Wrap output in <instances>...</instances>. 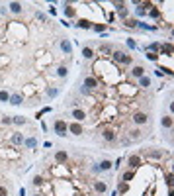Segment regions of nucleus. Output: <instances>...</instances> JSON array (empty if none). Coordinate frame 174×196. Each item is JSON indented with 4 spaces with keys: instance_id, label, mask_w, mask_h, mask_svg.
I'll return each instance as SVG.
<instances>
[{
    "instance_id": "1",
    "label": "nucleus",
    "mask_w": 174,
    "mask_h": 196,
    "mask_svg": "<svg viewBox=\"0 0 174 196\" xmlns=\"http://www.w3.org/2000/svg\"><path fill=\"white\" fill-rule=\"evenodd\" d=\"M112 59L119 65H131V55H127L125 51H112Z\"/></svg>"
},
{
    "instance_id": "2",
    "label": "nucleus",
    "mask_w": 174,
    "mask_h": 196,
    "mask_svg": "<svg viewBox=\"0 0 174 196\" xmlns=\"http://www.w3.org/2000/svg\"><path fill=\"white\" fill-rule=\"evenodd\" d=\"M53 129H55V133L61 135V137H65V135H67V132H69V129H67V124H65L63 120H55Z\"/></svg>"
},
{
    "instance_id": "3",
    "label": "nucleus",
    "mask_w": 174,
    "mask_h": 196,
    "mask_svg": "<svg viewBox=\"0 0 174 196\" xmlns=\"http://www.w3.org/2000/svg\"><path fill=\"white\" fill-rule=\"evenodd\" d=\"M67 129L72 135H82L84 133V128H82V124H78V122H70V124H67Z\"/></svg>"
},
{
    "instance_id": "4",
    "label": "nucleus",
    "mask_w": 174,
    "mask_h": 196,
    "mask_svg": "<svg viewBox=\"0 0 174 196\" xmlns=\"http://www.w3.org/2000/svg\"><path fill=\"white\" fill-rule=\"evenodd\" d=\"M131 120H133V124L145 126V124H147V122H149V116H147V114H143V112H135Z\"/></svg>"
},
{
    "instance_id": "5",
    "label": "nucleus",
    "mask_w": 174,
    "mask_h": 196,
    "mask_svg": "<svg viewBox=\"0 0 174 196\" xmlns=\"http://www.w3.org/2000/svg\"><path fill=\"white\" fill-rule=\"evenodd\" d=\"M84 88H86V90L98 88V78H96V77H86V78H84Z\"/></svg>"
},
{
    "instance_id": "6",
    "label": "nucleus",
    "mask_w": 174,
    "mask_h": 196,
    "mask_svg": "<svg viewBox=\"0 0 174 196\" xmlns=\"http://www.w3.org/2000/svg\"><path fill=\"white\" fill-rule=\"evenodd\" d=\"M70 116H72V118H75V120L78 122V124L86 120V112H84V110H80V108H75V110L70 112Z\"/></svg>"
},
{
    "instance_id": "7",
    "label": "nucleus",
    "mask_w": 174,
    "mask_h": 196,
    "mask_svg": "<svg viewBox=\"0 0 174 196\" xmlns=\"http://www.w3.org/2000/svg\"><path fill=\"white\" fill-rule=\"evenodd\" d=\"M158 53H162V55H168V57H172V53H174V49H172V43L168 41V43H162L161 45V49H158Z\"/></svg>"
},
{
    "instance_id": "8",
    "label": "nucleus",
    "mask_w": 174,
    "mask_h": 196,
    "mask_svg": "<svg viewBox=\"0 0 174 196\" xmlns=\"http://www.w3.org/2000/svg\"><path fill=\"white\" fill-rule=\"evenodd\" d=\"M61 51L63 53H67V55H72V45H70V41L69 39H61Z\"/></svg>"
},
{
    "instance_id": "9",
    "label": "nucleus",
    "mask_w": 174,
    "mask_h": 196,
    "mask_svg": "<svg viewBox=\"0 0 174 196\" xmlns=\"http://www.w3.org/2000/svg\"><path fill=\"white\" fill-rule=\"evenodd\" d=\"M127 163H129V169L133 171L135 167H139V165H141V157H139V155H129Z\"/></svg>"
},
{
    "instance_id": "10",
    "label": "nucleus",
    "mask_w": 174,
    "mask_h": 196,
    "mask_svg": "<svg viewBox=\"0 0 174 196\" xmlns=\"http://www.w3.org/2000/svg\"><path fill=\"white\" fill-rule=\"evenodd\" d=\"M55 161L57 163H67L69 161V153H67V151H57V153H55Z\"/></svg>"
},
{
    "instance_id": "11",
    "label": "nucleus",
    "mask_w": 174,
    "mask_h": 196,
    "mask_svg": "<svg viewBox=\"0 0 174 196\" xmlns=\"http://www.w3.org/2000/svg\"><path fill=\"white\" fill-rule=\"evenodd\" d=\"M76 28H80V30H92V22L86 20V18H80L76 22Z\"/></svg>"
},
{
    "instance_id": "12",
    "label": "nucleus",
    "mask_w": 174,
    "mask_h": 196,
    "mask_svg": "<svg viewBox=\"0 0 174 196\" xmlns=\"http://www.w3.org/2000/svg\"><path fill=\"white\" fill-rule=\"evenodd\" d=\"M102 137H104L108 143H112V141H115V132H114V129H104V132H102Z\"/></svg>"
},
{
    "instance_id": "13",
    "label": "nucleus",
    "mask_w": 174,
    "mask_h": 196,
    "mask_svg": "<svg viewBox=\"0 0 174 196\" xmlns=\"http://www.w3.org/2000/svg\"><path fill=\"white\" fill-rule=\"evenodd\" d=\"M8 8H10L12 14H22V12H24V6H22L20 2H10V4H8Z\"/></svg>"
},
{
    "instance_id": "14",
    "label": "nucleus",
    "mask_w": 174,
    "mask_h": 196,
    "mask_svg": "<svg viewBox=\"0 0 174 196\" xmlns=\"http://www.w3.org/2000/svg\"><path fill=\"white\" fill-rule=\"evenodd\" d=\"M94 190H96L98 194H104V192L108 190V184L102 183V180H96V183H94Z\"/></svg>"
},
{
    "instance_id": "15",
    "label": "nucleus",
    "mask_w": 174,
    "mask_h": 196,
    "mask_svg": "<svg viewBox=\"0 0 174 196\" xmlns=\"http://www.w3.org/2000/svg\"><path fill=\"white\" fill-rule=\"evenodd\" d=\"M164 155V151L162 149H153V151H147V157H151V159H161Z\"/></svg>"
},
{
    "instance_id": "16",
    "label": "nucleus",
    "mask_w": 174,
    "mask_h": 196,
    "mask_svg": "<svg viewBox=\"0 0 174 196\" xmlns=\"http://www.w3.org/2000/svg\"><path fill=\"white\" fill-rule=\"evenodd\" d=\"M131 75H133L135 78H141V77L145 75V69L141 67V65H137V67H133V69H131Z\"/></svg>"
},
{
    "instance_id": "17",
    "label": "nucleus",
    "mask_w": 174,
    "mask_h": 196,
    "mask_svg": "<svg viewBox=\"0 0 174 196\" xmlns=\"http://www.w3.org/2000/svg\"><path fill=\"white\" fill-rule=\"evenodd\" d=\"M161 124H162V128H166V129H172V116H164V118L161 120Z\"/></svg>"
},
{
    "instance_id": "18",
    "label": "nucleus",
    "mask_w": 174,
    "mask_h": 196,
    "mask_svg": "<svg viewBox=\"0 0 174 196\" xmlns=\"http://www.w3.org/2000/svg\"><path fill=\"white\" fill-rule=\"evenodd\" d=\"M10 141H12V145H24V135L22 133H14Z\"/></svg>"
},
{
    "instance_id": "19",
    "label": "nucleus",
    "mask_w": 174,
    "mask_h": 196,
    "mask_svg": "<svg viewBox=\"0 0 174 196\" xmlns=\"http://www.w3.org/2000/svg\"><path fill=\"white\" fill-rule=\"evenodd\" d=\"M65 16H67V18H75L76 16V10L72 8L70 4H65Z\"/></svg>"
},
{
    "instance_id": "20",
    "label": "nucleus",
    "mask_w": 174,
    "mask_h": 196,
    "mask_svg": "<svg viewBox=\"0 0 174 196\" xmlns=\"http://www.w3.org/2000/svg\"><path fill=\"white\" fill-rule=\"evenodd\" d=\"M8 102H10L12 106H20V104H22V94H12Z\"/></svg>"
},
{
    "instance_id": "21",
    "label": "nucleus",
    "mask_w": 174,
    "mask_h": 196,
    "mask_svg": "<svg viewBox=\"0 0 174 196\" xmlns=\"http://www.w3.org/2000/svg\"><path fill=\"white\" fill-rule=\"evenodd\" d=\"M24 145L27 149H35L37 147V139H35V137H30V139H24Z\"/></svg>"
},
{
    "instance_id": "22",
    "label": "nucleus",
    "mask_w": 174,
    "mask_h": 196,
    "mask_svg": "<svg viewBox=\"0 0 174 196\" xmlns=\"http://www.w3.org/2000/svg\"><path fill=\"white\" fill-rule=\"evenodd\" d=\"M139 86H143V88H149V86H151V77L143 75V77L139 78Z\"/></svg>"
},
{
    "instance_id": "23",
    "label": "nucleus",
    "mask_w": 174,
    "mask_h": 196,
    "mask_svg": "<svg viewBox=\"0 0 174 196\" xmlns=\"http://www.w3.org/2000/svg\"><path fill=\"white\" fill-rule=\"evenodd\" d=\"M137 22H139V20L127 18V20H123V26H125V28H137Z\"/></svg>"
},
{
    "instance_id": "24",
    "label": "nucleus",
    "mask_w": 174,
    "mask_h": 196,
    "mask_svg": "<svg viewBox=\"0 0 174 196\" xmlns=\"http://www.w3.org/2000/svg\"><path fill=\"white\" fill-rule=\"evenodd\" d=\"M112 167H114V163H112V161H102V163L98 165V169H100V171H110Z\"/></svg>"
},
{
    "instance_id": "25",
    "label": "nucleus",
    "mask_w": 174,
    "mask_h": 196,
    "mask_svg": "<svg viewBox=\"0 0 174 196\" xmlns=\"http://www.w3.org/2000/svg\"><path fill=\"white\" fill-rule=\"evenodd\" d=\"M100 53H102L104 57H110L112 55V47L110 45H100Z\"/></svg>"
},
{
    "instance_id": "26",
    "label": "nucleus",
    "mask_w": 174,
    "mask_h": 196,
    "mask_svg": "<svg viewBox=\"0 0 174 196\" xmlns=\"http://www.w3.org/2000/svg\"><path fill=\"white\" fill-rule=\"evenodd\" d=\"M92 30L96 33H102V32H106V24H92Z\"/></svg>"
},
{
    "instance_id": "27",
    "label": "nucleus",
    "mask_w": 174,
    "mask_h": 196,
    "mask_svg": "<svg viewBox=\"0 0 174 196\" xmlns=\"http://www.w3.org/2000/svg\"><path fill=\"white\" fill-rule=\"evenodd\" d=\"M82 55H84V59H92L94 57V51L90 47H82Z\"/></svg>"
},
{
    "instance_id": "28",
    "label": "nucleus",
    "mask_w": 174,
    "mask_h": 196,
    "mask_svg": "<svg viewBox=\"0 0 174 196\" xmlns=\"http://www.w3.org/2000/svg\"><path fill=\"white\" fill-rule=\"evenodd\" d=\"M12 122H14V124H18V126H24V124H27V120L24 118V116H16V118H12Z\"/></svg>"
},
{
    "instance_id": "29",
    "label": "nucleus",
    "mask_w": 174,
    "mask_h": 196,
    "mask_svg": "<svg viewBox=\"0 0 174 196\" xmlns=\"http://www.w3.org/2000/svg\"><path fill=\"white\" fill-rule=\"evenodd\" d=\"M129 190V184L127 183H119V186H118V190H115V192H118V194H123V192H127Z\"/></svg>"
},
{
    "instance_id": "30",
    "label": "nucleus",
    "mask_w": 174,
    "mask_h": 196,
    "mask_svg": "<svg viewBox=\"0 0 174 196\" xmlns=\"http://www.w3.org/2000/svg\"><path fill=\"white\" fill-rule=\"evenodd\" d=\"M67 73H69V69H67V67H65V65H61V67H59V69H57V75H59L61 78H65V77H67Z\"/></svg>"
},
{
    "instance_id": "31",
    "label": "nucleus",
    "mask_w": 174,
    "mask_h": 196,
    "mask_svg": "<svg viewBox=\"0 0 174 196\" xmlns=\"http://www.w3.org/2000/svg\"><path fill=\"white\" fill-rule=\"evenodd\" d=\"M8 100H10L8 90H0V102H8Z\"/></svg>"
},
{
    "instance_id": "32",
    "label": "nucleus",
    "mask_w": 174,
    "mask_h": 196,
    "mask_svg": "<svg viewBox=\"0 0 174 196\" xmlns=\"http://www.w3.org/2000/svg\"><path fill=\"white\" fill-rule=\"evenodd\" d=\"M133 175H135L133 171H127V173H123V183H129V180H133Z\"/></svg>"
},
{
    "instance_id": "33",
    "label": "nucleus",
    "mask_w": 174,
    "mask_h": 196,
    "mask_svg": "<svg viewBox=\"0 0 174 196\" xmlns=\"http://www.w3.org/2000/svg\"><path fill=\"white\" fill-rule=\"evenodd\" d=\"M158 49H161V45H158V43H151V45L147 47V51H151V53H158Z\"/></svg>"
},
{
    "instance_id": "34",
    "label": "nucleus",
    "mask_w": 174,
    "mask_h": 196,
    "mask_svg": "<svg viewBox=\"0 0 174 196\" xmlns=\"http://www.w3.org/2000/svg\"><path fill=\"white\" fill-rule=\"evenodd\" d=\"M147 14H149L151 18H161V10H157V8H151Z\"/></svg>"
},
{
    "instance_id": "35",
    "label": "nucleus",
    "mask_w": 174,
    "mask_h": 196,
    "mask_svg": "<svg viewBox=\"0 0 174 196\" xmlns=\"http://www.w3.org/2000/svg\"><path fill=\"white\" fill-rule=\"evenodd\" d=\"M118 16H119L121 20H127V18H129V10H127V8H123V10H119V12H118Z\"/></svg>"
},
{
    "instance_id": "36",
    "label": "nucleus",
    "mask_w": 174,
    "mask_h": 196,
    "mask_svg": "<svg viewBox=\"0 0 174 196\" xmlns=\"http://www.w3.org/2000/svg\"><path fill=\"white\" fill-rule=\"evenodd\" d=\"M141 133H143L141 129H135V132H131L129 135H131V139H135V141H137V139H141Z\"/></svg>"
},
{
    "instance_id": "37",
    "label": "nucleus",
    "mask_w": 174,
    "mask_h": 196,
    "mask_svg": "<svg viewBox=\"0 0 174 196\" xmlns=\"http://www.w3.org/2000/svg\"><path fill=\"white\" fill-rule=\"evenodd\" d=\"M31 183H33V186H41V184H43V178H41L39 175H35V177H33V180H31Z\"/></svg>"
},
{
    "instance_id": "38",
    "label": "nucleus",
    "mask_w": 174,
    "mask_h": 196,
    "mask_svg": "<svg viewBox=\"0 0 174 196\" xmlns=\"http://www.w3.org/2000/svg\"><path fill=\"white\" fill-rule=\"evenodd\" d=\"M0 122H2V124H4V126H10V124H14V122H12V118H10V116H4V118H0Z\"/></svg>"
},
{
    "instance_id": "39",
    "label": "nucleus",
    "mask_w": 174,
    "mask_h": 196,
    "mask_svg": "<svg viewBox=\"0 0 174 196\" xmlns=\"http://www.w3.org/2000/svg\"><path fill=\"white\" fill-rule=\"evenodd\" d=\"M35 18H37L39 22H47V16H45L43 12H35Z\"/></svg>"
},
{
    "instance_id": "40",
    "label": "nucleus",
    "mask_w": 174,
    "mask_h": 196,
    "mask_svg": "<svg viewBox=\"0 0 174 196\" xmlns=\"http://www.w3.org/2000/svg\"><path fill=\"white\" fill-rule=\"evenodd\" d=\"M47 94H49L51 98H55L57 94H59V88H47Z\"/></svg>"
},
{
    "instance_id": "41",
    "label": "nucleus",
    "mask_w": 174,
    "mask_h": 196,
    "mask_svg": "<svg viewBox=\"0 0 174 196\" xmlns=\"http://www.w3.org/2000/svg\"><path fill=\"white\" fill-rule=\"evenodd\" d=\"M114 6H115V12H119L125 8V2H114Z\"/></svg>"
},
{
    "instance_id": "42",
    "label": "nucleus",
    "mask_w": 174,
    "mask_h": 196,
    "mask_svg": "<svg viewBox=\"0 0 174 196\" xmlns=\"http://www.w3.org/2000/svg\"><path fill=\"white\" fill-rule=\"evenodd\" d=\"M147 59H151V61H157V59H158V53H151V51H147Z\"/></svg>"
},
{
    "instance_id": "43",
    "label": "nucleus",
    "mask_w": 174,
    "mask_h": 196,
    "mask_svg": "<svg viewBox=\"0 0 174 196\" xmlns=\"http://www.w3.org/2000/svg\"><path fill=\"white\" fill-rule=\"evenodd\" d=\"M135 12H137V14H139V16H145V14H147V10H145V8H143V6H141V4H139V8H137Z\"/></svg>"
},
{
    "instance_id": "44",
    "label": "nucleus",
    "mask_w": 174,
    "mask_h": 196,
    "mask_svg": "<svg viewBox=\"0 0 174 196\" xmlns=\"http://www.w3.org/2000/svg\"><path fill=\"white\" fill-rule=\"evenodd\" d=\"M127 45H129V47H131V49H135V47H137V43H135V41H133L131 38H129V39H127Z\"/></svg>"
},
{
    "instance_id": "45",
    "label": "nucleus",
    "mask_w": 174,
    "mask_h": 196,
    "mask_svg": "<svg viewBox=\"0 0 174 196\" xmlns=\"http://www.w3.org/2000/svg\"><path fill=\"white\" fill-rule=\"evenodd\" d=\"M0 196H8V190H6V186H0Z\"/></svg>"
},
{
    "instance_id": "46",
    "label": "nucleus",
    "mask_w": 174,
    "mask_h": 196,
    "mask_svg": "<svg viewBox=\"0 0 174 196\" xmlns=\"http://www.w3.org/2000/svg\"><path fill=\"white\" fill-rule=\"evenodd\" d=\"M33 196H39V194H33Z\"/></svg>"
}]
</instances>
